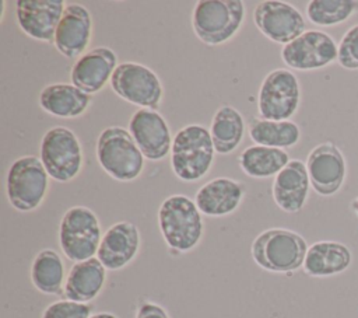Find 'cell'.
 I'll use <instances>...</instances> for the list:
<instances>
[{
  "instance_id": "obj_1",
  "label": "cell",
  "mask_w": 358,
  "mask_h": 318,
  "mask_svg": "<svg viewBox=\"0 0 358 318\" xmlns=\"http://www.w3.org/2000/svg\"><path fill=\"white\" fill-rule=\"evenodd\" d=\"M158 227L166 245L176 252L196 248L204 230L201 212L186 195H172L161 203Z\"/></svg>"
},
{
  "instance_id": "obj_2",
  "label": "cell",
  "mask_w": 358,
  "mask_h": 318,
  "mask_svg": "<svg viewBox=\"0 0 358 318\" xmlns=\"http://www.w3.org/2000/svg\"><path fill=\"white\" fill-rule=\"evenodd\" d=\"M214 154L215 148L210 129L201 125H187L172 140V171L180 181L196 182L210 171Z\"/></svg>"
},
{
  "instance_id": "obj_3",
  "label": "cell",
  "mask_w": 358,
  "mask_h": 318,
  "mask_svg": "<svg viewBox=\"0 0 358 318\" xmlns=\"http://www.w3.org/2000/svg\"><path fill=\"white\" fill-rule=\"evenodd\" d=\"M96 160L101 168L113 179L129 182L144 170V155L130 132L120 126H109L96 140Z\"/></svg>"
},
{
  "instance_id": "obj_4",
  "label": "cell",
  "mask_w": 358,
  "mask_h": 318,
  "mask_svg": "<svg viewBox=\"0 0 358 318\" xmlns=\"http://www.w3.org/2000/svg\"><path fill=\"white\" fill-rule=\"evenodd\" d=\"M308 252L306 241L285 228H270L252 242L253 261L268 272L287 273L303 266Z\"/></svg>"
},
{
  "instance_id": "obj_5",
  "label": "cell",
  "mask_w": 358,
  "mask_h": 318,
  "mask_svg": "<svg viewBox=\"0 0 358 318\" xmlns=\"http://www.w3.org/2000/svg\"><path fill=\"white\" fill-rule=\"evenodd\" d=\"M243 18L245 4L241 0H200L192 13V27L201 42L221 45L239 31Z\"/></svg>"
},
{
  "instance_id": "obj_6",
  "label": "cell",
  "mask_w": 358,
  "mask_h": 318,
  "mask_svg": "<svg viewBox=\"0 0 358 318\" xmlns=\"http://www.w3.org/2000/svg\"><path fill=\"white\" fill-rule=\"evenodd\" d=\"M102 235L98 216L90 207L73 206L60 220L59 244L64 256L74 263L94 258Z\"/></svg>"
},
{
  "instance_id": "obj_7",
  "label": "cell",
  "mask_w": 358,
  "mask_h": 318,
  "mask_svg": "<svg viewBox=\"0 0 358 318\" xmlns=\"http://www.w3.org/2000/svg\"><path fill=\"white\" fill-rule=\"evenodd\" d=\"M48 186L49 175L36 155L17 158L7 171V199L20 212L38 209L46 196Z\"/></svg>"
},
{
  "instance_id": "obj_8",
  "label": "cell",
  "mask_w": 358,
  "mask_h": 318,
  "mask_svg": "<svg viewBox=\"0 0 358 318\" xmlns=\"http://www.w3.org/2000/svg\"><path fill=\"white\" fill-rule=\"evenodd\" d=\"M39 158L48 175L57 182H69L83 168V147L73 130L50 127L42 137Z\"/></svg>"
},
{
  "instance_id": "obj_9",
  "label": "cell",
  "mask_w": 358,
  "mask_h": 318,
  "mask_svg": "<svg viewBox=\"0 0 358 318\" xmlns=\"http://www.w3.org/2000/svg\"><path fill=\"white\" fill-rule=\"evenodd\" d=\"M110 87L122 99L150 109H157L164 95L158 76L137 62L119 63L112 74Z\"/></svg>"
},
{
  "instance_id": "obj_10",
  "label": "cell",
  "mask_w": 358,
  "mask_h": 318,
  "mask_svg": "<svg viewBox=\"0 0 358 318\" xmlns=\"http://www.w3.org/2000/svg\"><path fill=\"white\" fill-rule=\"evenodd\" d=\"M301 88L296 76L287 69L270 71L262 81L257 98L259 115L267 120H288L298 109Z\"/></svg>"
},
{
  "instance_id": "obj_11",
  "label": "cell",
  "mask_w": 358,
  "mask_h": 318,
  "mask_svg": "<svg viewBox=\"0 0 358 318\" xmlns=\"http://www.w3.org/2000/svg\"><path fill=\"white\" fill-rule=\"evenodd\" d=\"M257 29L277 43H289L305 32V20L292 6L278 0L260 1L253 10Z\"/></svg>"
},
{
  "instance_id": "obj_12",
  "label": "cell",
  "mask_w": 358,
  "mask_h": 318,
  "mask_svg": "<svg viewBox=\"0 0 358 318\" xmlns=\"http://www.w3.org/2000/svg\"><path fill=\"white\" fill-rule=\"evenodd\" d=\"M338 48L334 39L322 31H305L281 49L282 62L295 70H315L334 62Z\"/></svg>"
},
{
  "instance_id": "obj_13",
  "label": "cell",
  "mask_w": 358,
  "mask_h": 318,
  "mask_svg": "<svg viewBox=\"0 0 358 318\" xmlns=\"http://www.w3.org/2000/svg\"><path fill=\"white\" fill-rule=\"evenodd\" d=\"M129 132L147 160L159 161L171 154L173 139L166 120L157 109H137L129 120Z\"/></svg>"
},
{
  "instance_id": "obj_14",
  "label": "cell",
  "mask_w": 358,
  "mask_h": 318,
  "mask_svg": "<svg viewBox=\"0 0 358 318\" xmlns=\"http://www.w3.org/2000/svg\"><path fill=\"white\" fill-rule=\"evenodd\" d=\"M306 170L315 192L322 196L334 195L345 178V160L331 141L316 146L308 155Z\"/></svg>"
},
{
  "instance_id": "obj_15",
  "label": "cell",
  "mask_w": 358,
  "mask_h": 318,
  "mask_svg": "<svg viewBox=\"0 0 358 318\" xmlns=\"http://www.w3.org/2000/svg\"><path fill=\"white\" fill-rule=\"evenodd\" d=\"M17 22L24 34L41 42H53L64 13L63 0H18Z\"/></svg>"
},
{
  "instance_id": "obj_16",
  "label": "cell",
  "mask_w": 358,
  "mask_h": 318,
  "mask_svg": "<svg viewBox=\"0 0 358 318\" xmlns=\"http://www.w3.org/2000/svg\"><path fill=\"white\" fill-rule=\"evenodd\" d=\"M92 35V18L83 4H67L55 34L56 49L67 59L87 52Z\"/></svg>"
},
{
  "instance_id": "obj_17",
  "label": "cell",
  "mask_w": 358,
  "mask_h": 318,
  "mask_svg": "<svg viewBox=\"0 0 358 318\" xmlns=\"http://www.w3.org/2000/svg\"><path fill=\"white\" fill-rule=\"evenodd\" d=\"M117 67L115 52L106 46H98L80 56L70 71L71 84L87 94L101 91L106 83H110L112 74Z\"/></svg>"
},
{
  "instance_id": "obj_18",
  "label": "cell",
  "mask_w": 358,
  "mask_h": 318,
  "mask_svg": "<svg viewBox=\"0 0 358 318\" xmlns=\"http://www.w3.org/2000/svg\"><path fill=\"white\" fill-rule=\"evenodd\" d=\"M140 249V233L136 224L119 221L102 235L96 258L106 270H119L129 265Z\"/></svg>"
},
{
  "instance_id": "obj_19",
  "label": "cell",
  "mask_w": 358,
  "mask_h": 318,
  "mask_svg": "<svg viewBox=\"0 0 358 318\" xmlns=\"http://www.w3.org/2000/svg\"><path fill=\"white\" fill-rule=\"evenodd\" d=\"M245 195V188L239 181L220 177L206 182L196 193L194 203L201 214L222 217L234 213Z\"/></svg>"
},
{
  "instance_id": "obj_20",
  "label": "cell",
  "mask_w": 358,
  "mask_h": 318,
  "mask_svg": "<svg viewBox=\"0 0 358 318\" xmlns=\"http://www.w3.org/2000/svg\"><path fill=\"white\" fill-rule=\"evenodd\" d=\"M309 175L306 164L301 160H289V163L274 177L273 199L275 205L287 212H299L309 193Z\"/></svg>"
},
{
  "instance_id": "obj_21",
  "label": "cell",
  "mask_w": 358,
  "mask_h": 318,
  "mask_svg": "<svg viewBox=\"0 0 358 318\" xmlns=\"http://www.w3.org/2000/svg\"><path fill=\"white\" fill-rule=\"evenodd\" d=\"M106 282V268L98 258L76 262L64 283V296L67 300L90 303L98 297Z\"/></svg>"
},
{
  "instance_id": "obj_22",
  "label": "cell",
  "mask_w": 358,
  "mask_h": 318,
  "mask_svg": "<svg viewBox=\"0 0 358 318\" xmlns=\"http://www.w3.org/2000/svg\"><path fill=\"white\" fill-rule=\"evenodd\" d=\"M41 108L63 119L81 116L91 104V95L67 83H55L46 85L39 94Z\"/></svg>"
},
{
  "instance_id": "obj_23",
  "label": "cell",
  "mask_w": 358,
  "mask_h": 318,
  "mask_svg": "<svg viewBox=\"0 0 358 318\" xmlns=\"http://www.w3.org/2000/svg\"><path fill=\"white\" fill-rule=\"evenodd\" d=\"M351 263L350 249L336 241H319L308 248L303 270L309 276L323 277L344 272Z\"/></svg>"
},
{
  "instance_id": "obj_24",
  "label": "cell",
  "mask_w": 358,
  "mask_h": 318,
  "mask_svg": "<svg viewBox=\"0 0 358 318\" xmlns=\"http://www.w3.org/2000/svg\"><path fill=\"white\" fill-rule=\"evenodd\" d=\"M210 134L215 153L231 154L238 148L245 136V119L242 113L231 106H220L211 120Z\"/></svg>"
},
{
  "instance_id": "obj_25",
  "label": "cell",
  "mask_w": 358,
  "mask_h": 318,
  "mask_svg": "<svg viewBox=\"0 0 358 318\" xmlns=\"http://www.w3.org/2000/svg\"><path fill=\"white\" fill-rule=\"evenodd\" d=\"M250 139L259 144L274 148L295 146L301 139V129L292 120H267L250 118L248 123Z\"/></svg>"
},
{
  "instance_id": "obj_26",
  "label": "cell",
  "mask_w": 358,
  "mask_h": 318,
  "mask_svg": "<svg viewBox=\"0 0 358 318\" xmlns=\"http://www.w3.org/2000/svg\"><path fill=\"white\" fill-rule=\"evenodd\" d=\"M31 280L41 293L62 294L64 291L66 275L60 255L50 248L39 251L31 265Z\"/></svg>"
},
{
  "instance_id": "obj_27",
  "label": "cell",
  "mask_w": 358,
  "mask_h": 318,
  "mask_svg": "<svg viewBox=\"0 0 358 318\" xmlns=\"http://www.w3.org/2000/svg\"><path fill=\"white\" fill-rule=\"evenodd\" d=\"M288 163L289 155L285 150L259 144L246 147L239 155L242 171L252 178L275 177Z\"/></svg>"
},
{
  "instance_id": "obj_28",
  "label": "cell",
  "mask_w": 358,
  "mask_h": 318,
  "mask_svg": "<svg viewBox=\"0 0 358 318\" xmlns=\"http://www.w3.org/2000/svg\"><path fill=\"white\" fill-rule=\"evenodd\" d=\"M358 10L354 0H312L308 3L306 15L310 22L329 27L348 20Z\"/></svg>"
},
{
  "instance_id": "obj_29",
  "label": "cell",
  "mask_w": 358,
  "mask_h": 318,
  "mask_svg": "<svg viewBox=\"0 0 358 318\" xmlns=\"http://www.w3.org/2000/svg\"><path fill=\"white\" fill-rule=\"evenodd\" d=\"M92 305L88 303H78L73 300H59L49 304L42 318H90L92 314Z\"/></svg>"
},
{
  "instance_id": "obj_30",
  "label": "cell",
  "mask_w": 358,
  "mask_h": 318,
  "mask_svg": "<svg viewBox=\"0 0 358 318\" xmlns=\"http://www.w3.org/2000/svg\"><path fill=\"white\" fill-rule=\"evenodd\" d=\"M337 60L345 69H358V24L344 34L338 45Z\"/></svg>"
},
{
  "instance_id": "obj_31",
  "label": "cell",
  "mask_w": 358,
  "mask_h": 318,
  "mask_svg": "<svg viewBox=\"0 0 358 318\" xmlns=\"http://www.w3.org/2000/svg\"><path fill=\"white\" fill-rule=\"evenodd\" d=\"M136 318H169V315L159 304L144 301L138 305Z\"/></svg>"
},
{
  "instance_id": "obj_32",
  "label": "cell",
  "mask_w": 358,
  "mask_h": 318,
  "mask_svg": "<svg viewBox=\"0 0 358 318\" xmlns=\"http://www.w3.org/2000/svg\"><path fill=\"white\" fill-rule=\"evenodd\" d=\"M90 318H117V317L112 312H96V314H92Z\"/></svg>"
},
{
  "instance_id": "obj_33",
  "label": "cell",
  "mask_w": 358,
  "mask_h": 318,
  "mask_svg": "<svg viewBox=\"0 0 358 318\" xmlns=\"http://www.w3.org/2000/svg\"><path fill=\"white\" fill-rule=\"evenodd\" d=\"M351 209L358 214V198H357V199H354V200L351 202Z\"/></svg>"
}]
</instances>
